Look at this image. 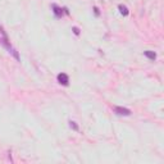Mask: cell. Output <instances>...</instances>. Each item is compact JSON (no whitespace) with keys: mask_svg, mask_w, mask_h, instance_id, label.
<instances>
[{"mask_svg":"<svg viewBox=\"0 0 164 164\" xmlns=\"http://www.w3.org/2000/svg\"><path fill=\"white\" fill-rule=\"evenodd\" d=\"M56 79H58V82L60 85H63V86H68L69 85V77H68V74H65V73H59Z\"/></svg>","mask_w":164,"mask_h":164,"instance_id":"cell-3","label":"cell"},{"mask_svg":"<svg viewBox=\"0 0 164 164\" xmlns=\"http://www.w3.org/2000/svg\"><path fill=\"white\" fill-rule=\"evenodd\" d=\"M94 10H95V13H96V15H99V9H97V8H96V7H95V8H94Z\"/></svg>","mask_w":164,"mask_h":164,"instance_id":"cell-9","label":"cell"},{"mask_svg":"<svg viewBox=\"0 0 164 164\" xmlns=\"http://www.w3.org/2000/svg\"><path fill=\"white\" fill-rule=\"evenodd\" d=\"M0 44H1V45H4L5 48L8 49V51H9L10 54H12L13 56H14L15 59H17V60H19V55H18V53H17V50H15L14 48H13L12 45H10V42L9 41H8V38H5V37H0Z\"/></svg>","mask_w":164,"mask_h":164,"instance_id":"cell-1","label":"cell"},{"mask_svg":"<svg viewBox=\"0 0 164 164\" xmlns=\"http://www.w3.org/2000/svg\"><path fill=\"white\" fill-rule=\"evenodd\" d=\"M73 32L76 33V35H79V30L77 27H73Z\"/></svg>","mask_w":164,"mask_h":164,"instance_id":"cell-8","label":"cell"},{"mask_svg":"<svg viewBox=\"0 0 164 164\" xmlns=\"http://www.w3.org/2000/svg\"><path fill=\"white\" fill-rule=\"evenodd\" d=\"M118 9H119V12H120V14H123V15H128V9H127V7L126 5H123V4H119L118 5Z\"/></svg>","mask_w":164,"mask_h":164,"instance_id":"cell-6","label":"cell"},{"mask_svg":"<svg viewBox=\"0 0 164 164\" xmlns=\"http://www.w3.org/2000/svg\"><path fill=\"white\" fill-rule=\"evenodd\" d=\"M113 110H114V113H115V114H118V115H124V117H128V115H131V110L127 109V108L114 106V108H113Z\"/></svg>","mask_w":164,"mask_h":164,"instance_id":"cell-2","label":"cell"},{"mask_svg":"<svg viewBox=\"0 0 164 164\" xmlns=\"http://www.w3.org/2000/svg\"><path fill=\"white\" fill-rule=\"evenodd\" d=\"M69 127H71L72 130H74V131H78V126H77V123L73 122V120H71V122H69Z\"/></svg>","mask_w":164,"mask_h":164,"instance_id":"cell-7","label":"cell"},{"mask_svg":"<svg viewBox=\"0 0 164 164\" xmlns=\"http://www.w3.org/2000/svg\"><path fill=\"white\" fill-rule=\"evenodd\" d=\"M144 55H145L146 58H149L150 60H155V59H156V54L154 53V51H151V50H146V51H144Z\"/></svg>","mask_w":164,"mask_h":164,"instance_id":"cell-5","label":"cell"},{"mask_svg":"<svg viewBox=\"0 0 164 164\" xmlns=\"http://www.w3.org/2000/svg\"><path fill=\"white\" fill-rule=\"evenodd\" d=\"M51 8H53V12H54V14H55V17L60 18L62 15H63V10L64 9H62L60 7H58L56 4H53V5H51Z\"/></svg>","mask_w":164,"mask_h":164,"instance_id":"cell-4","label":"cell"}]
</instances>
